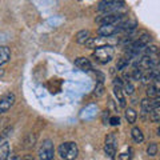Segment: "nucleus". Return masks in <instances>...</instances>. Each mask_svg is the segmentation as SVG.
<instances>
[{"instance_id":"20e7f679","label":"nucleus","mask_w":160,"mask_h":160,"mask_svg":"<svg viewBox=\"0 0 160 160\" xmlns=\"http://www.w3.org/2000/svg\"><path fill=\"white\" fill-rule=\"evenodd\" d=\"M126 13L124 12H108V13H104L102 16H99L96 19V23H99L100 26H107V24H116L123 22Z\"/></svg>"},{"instance_id":"ddd939ff","label":"nucleus","mask_w":160,"mask_h":160,"mask_svg":"<svg viewBox=\"0 0 160 160\" xmlns=\"http://www.w3.org/2000/svg\"><path fill=\"white\" fill-rule=\"evenodd\" d=\"M75 39H76L78 44H84V46H86V43L88 42L89 39H91V32H89L88 29H82V31H79L76 33Z\"/></svg>"},{"instance_id":"0eeeda50","label":"nucleus","mask_w":160,"mask_h":160,"mask_svg":"<svg viewBox=\"0 0 160 160\" xmlns=\"http://www.w3.org/2000/svg\"><path fill=\"white\" fill-rule=\"evenodd\" d=\"M118 32H120V23L107 24V26H100V28L98 29V35L100 38H112Z\"/></svg>"},{"instance_id":"dca6fc26","label":"nucleus","mask_w":160,"mask_h":160,"mask_svg":"<svg viewBox=\"0 0 160 160\" xmlns=\"http://www.w3.org/2000/svg\"><path fill=\"white\" fill-rule=\"evenodd\" d=\"M131 136L133 139L135 143H143L144 142V135H143V131L140 129L139 127H133L132 131H131Z\"/></svg>"},{"instance_id":"1a4fd4ad","label":"nucleus","mask_w":160,"mask_h":160,"mask_svg":"<svg viewBox=\"0 0 160 160\" xmlns=\"http://www.w3.org/2000/svg\"><path fill=\"white\" fill-rule=\"evenodd\" d=\"M159 93H160V80H159V76H158L148 84L147 96L149 99H156V98H159Z\"/></svg>"},{"instance_id":"412c9836","label":"nucleus","mask_w":160,"mask_h":160,"mask_svg":"<svg viewBox=\"0 0 160 160\" xmlns=\"http://www.w3.org/2000/svg\"><path fill=\"white\" fill-rule=\"evenodd\" d=\"M132 153H133L132 148H128L127 151H124L123 153L119 155V159H120V160H131V159H132Z\"/></svg>"},{"instance_id":"393cba45","label":"nucleus","mask_w":160,"mask_h":160,"mask_svg":"<svg viewBox=\"0 0 160 160\" xmlns=\"http://www.w3.org/2000/svg\"><path fill=\"white\" fill-rule=\"evenodd\" d=\"M108 119H109V111L107 109V111H104V112H103V122H104V124H107Z\"/></svg>"},{"instance_id":"9b49d317","label":"nucleus","mask_w":160,"mask_h":160,"mask_svg":"<svg viewBox=\"0 0 160 160\" xmlns=\"http://www.w3.org/2000/svg\"><path fill=\"white\" fill-rule=\"evenodd\" d=\"M75 66H76L79 69L86 71V72L92 69V63L89 62V59H87V58H78L75 60Z\"/></svg>"},{"instance_id":"423d86ee","label":"nucleus","mask_w":160,"mask_h":160,"mask_svg":"<svg viewBox=\"0 0 160 160\" xmlns=\"http://www.w3.org/2000/svg\"><path fill=\"white\" fill-rule=\"evenodd\" d=\"M116 149H118V136L115 132H111L106 138V142H104V152H106V155L109 159H115Z\"/></svg>"},{"instance_id":"f03ea898","label":"nucleus","mask_w":160,"mask_h":160,"mask_svg":"<svg viewBox=\"0 0 160 160\" xmlns=\"http://www.w3.org/2000/svg\"><path fill=\"white\" fill-rule=\"evenodd\" d=\"M58 152L63 160H76L79 156V147L75 142H64L59 146Z\"/></svg>"},{"instance_id":"39448f33","label":"nucleus","mask_w":160,"mask_h":160,"mask_svg":"<svg viewBox=\"0 0 160 160\" xmlns=\"http://www.w3.org/2000/svg\"><path fill=\"white\" fill-rule=\"evenodd\" d=\"M124 7V0H103L99 3L98 9L100 12H119L120 8Z\"/></svg>"},{"instance_id":"a211bd4d","label":"nucleus","mask_w":160,"mask_h":160,"mask_svg":"<svg viewBox=\"0 0 160 160\" xmlns=\"http://www.w3.org/2000/svg\"><path fill=\"white\" fill-rule=\"evenodd\" d=\"M122 89H123L124 95H133V92H135V87H133L131 80H124Z\"/></svg>"},{"instance_id":"9d476101","label":"nucleus","mask_w":160,"mask_h":160,"mask_svg":"<svg viewBox=\"0 0 160 160\" xmlns=\"http://www.w3.org/2000/svg\"><path fill=\"white\" fill-rule=\"evenodd\" d=\"M96 112H98V107L95 106V104H91V106H87L86 108L83 109L82 115H80V118L83 120H89V119H93L96 116Z\"/></svg>"},{"instance_id":"b1692460","label":"nucleus","mask_w":160,"mask_h":160,"mask_svg":"<svg viewBox=\"0 0 160 160\" xmlns=\"http://www.w3.org/2000/svg\"><path fill=\"white\" fill-rule=\"evenodd\" d=\"M108 123L111 124V126L116 127V126H119V124H120V118L118 116V115H115V116H112V118L108 119Z\"/></svg>"},{"instance_id":"6ab92c4d","label":"nucleus","mask_w":160,"mask_h":160,"mask_svg":"<svg viewBox=\"0 0 160 160\" xmlns=\"http://www.w3.org/2000/svg\"><path fill=\"white\" fill-rule=\"evenodd\" d=\"M129 62H131V60H129L128 58H122V59L119 60V63L116 64V68L119 69V71H123V69H126L128 67Z\"/></svg>"},{"instance_id":"6e6552de","label":"nucleus","mask_w":160,"mask_h":160,"mask_svg":"<svg viewBox=\"0 0 160 160\" xmlns=\"http://www.w3.org/2000/svg\"><path fill=\"white\" fill-rule=\"evenodd\" d=\"M15 100H16V98H15V93L12 92H7L4 96L0 98V115L9 111L11 107L15 104Z\"/></svg>"},{"instance_id":"aec40b11","label":"nucleus","mask_w":160,"mask_h":160,"mask_svg":"<svg viewBox=\"0 0 160 160\" xmlns=\"http://www.w3.org/2000/svg\"><path fill=\"white\" fill-rule=\"evenodd\" d=\"M147 153H148V156H156L158 155V144L156 143H151L149 146L147 147Z\"/></svg>"},{"instance_id":"2eb2a0df","label":"nucleus","mask_w":160,"mask_h":160,"mask_svg":"<svg viewBox=\"0 0 160 160\" xmlns=\"http://www.w3.org/2000/svg\"><path fill=\"white\" fill-rule=\"evenodd\" d=\"M9 59H11V51H9V48L6 46H2L0 47V67L4 66Z\"/></svg>"},{"instance_id":"7ed1b4c3","label":"nucleus","mask_w":160,"mask_h":160,"mask_svg":"<svg viewBox=\"0 0 160 160\" xmlns=\"http://www.w3.org/2000/svg\"><path fill=\"white\" fill-rule=\"evenodd\" d=\"M38 156L40 160H53L55 156V146L52 140H44V142L40 144L39 151H38Z\"/></svg>"},{"instance_id":"5701e85b","label":"nucleus","mask_w":160,"mask_h":160,"mask_svg":"<svg viewBox=\"0 0 160 160\" xmlns=\"http://www.w3.org/2000/svg\"><path fill=\"white\" fill-rule=\"evenodd\" d=\"M96 96H102V95L104 93V86H103V82H99L98 83V86L95 87V92H93Z\"/></svg>"},{"instance_id":"f8f14e48","label":"nucleus","mask_w":160,"mask_h":160,"mask_svg":"<svg viewBox=\"0 0 160 160\" xmlns=\"http://www.w3.org/2000/svg\"><path fill=\"white\" fill-rule=\"evenodd\" d=\"M140 108H142V116L147 118L152 111V99H143L140 103Z\"/></svg>"},{"instance_id":"f257e3e1","label":"nucleus","mask_w":160,"mask_h":160,"mask_svg":"<svg viewBox=\"0 0 160 160\" xmlns=\"http://www.w3.org/2000/svg\"><path fill=\"white\" fill-rule=\"evenodd\" d=\"M93 59L100 64H107L109 63L115 56V47L111 44H104V46H99L95 48L92 53Z\"/></svg>"},{"instance_id":"f3484780","label":"nucleus","mask_w":160,"mask_h":160,"mask_svg":"<svg viewBox=\"0 0 160 160\" xmlns=\"http://www.w3.org/2000/svg\"><path fill=\"white\" fill-rule=\"evenodd\" d=\"M124 116H126V120L129 124H135L138 118V113L133 108H126V112H124Z\"/></svg>"},{"instance_id":"4be33fe9","label":"nucleus","mask_w":160,"mask_h":160,"mask_svg":"<svg viewBox=\"0 0 160 160\" xmlns=\"http://www.w3.org/2000/svg\"><path fill=\"white\" fill-rule=\"evenodd\" d=\"M142 75H143L142 69H140L139 67H133L132 73H131V78H132L133 80H140V79H142Z\"/></svg>"},{"instance_id":"4468645a","label":"nucleus","mask_w":160,"mask_h":160,"mask_svg":"<svg viewBox=\"0 0 160 160\" xmlns=\"http://www.w3.org/2000/svg\"><path fill=\"white\" fill-rule=\"evenodd\" d=\"M113 95H115V98H116V100L119 102V106H120V107L124 108V107L127 106V103H126V96H124V92H123L122 87L113 86Z\"/></svg>"}]
</instances>
